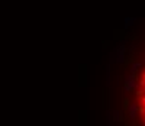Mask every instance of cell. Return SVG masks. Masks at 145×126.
<instances>
[{
  "instance_id": "obj_5",
  "label": "cell",
  "mask_w": 145,
  "mask_h": 126,
  "mask_svg": "<svg viewBox=\"0 0 145 126\" xmlns=\"http://www.w3.org/2000/svg\"><path fill=\"white\" fill-rule=\"evenodd\" d=\"M144 125H145V119H144Z\"/></svg>"
},
{
  "instance_id": "obj_2",
  "label": "cell",
  "mask_w": 145,
  "mask_h": 126,
  "mask_svg": "<svg viewBox=\"0 0 145 126\" xmlns=\"http://www.w3.org/2000/svg\"><path fill=\"white\" fill-rule=\"evenodd\" d=\"M139 86H141V87H145V80H144V78L139 81Z\"/></svg>"
},
{
  "instance_id": "obj_3",
  "label": "cell",
  "mask_w": 145,
  "mask_h": 126,
  "mask_svg": "<svg viewBox=\"0 0 145 126\" xmlns=\"http://www.w3.org/2000/svg\"><path fill=\"white\" fill-rule=\"evenodd\" d=\"M141 101H142V104H144V106H145V96H144V97H142V99H141Z\"/></svg>"
},
{
  "instance_id": "obj_4",
  "label": "cell",
  "mask_w": 145,
  "mask_h": 126,
  "mask_svg": "<svg viewBox=\"0 0 145 126\" xmlns=\"http://www.w3.org/2000/svg\"><path fill=\"white\" fill-rule=\"evenodd\" d=\"M142 78H144V80H145V74H144V76H142Z\"/></svg>"
},
{
  "instance_id": "obj_1",
  "label": "cell",
  "mask_w": 145,
  "mask_h": 126,
  "mask_svg": "<svg viewBox=\"0 0 145 126\" xmlns=\"http://www.w3.org/2000/svg\"><path fill=\"white\" fill-rule=\"evenodd\" d=\"M142 94H144V90H142V88H141V90H138V91H136V97H141Z\"/></svg>"
}]
</instances>
